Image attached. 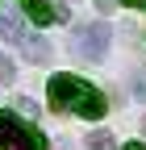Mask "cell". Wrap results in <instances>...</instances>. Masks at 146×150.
Segmentation results:
<instances>
[{"mask_svg":"<svg viewBox=\"0 0 146 150\" xmlns=\"http://www.w3.org/2000/svg\"><path fill=\"white\" fill-rule=\"evenodd\" d=\"M0 150H42V138L29 125H21V117L0 112Z\"/></svg>","mask_w":146,"mask_h":150,"instance_id":"obj_3","label":"cell"},{"mask_svg":"<svg viewBox=\"0 0 146 150\" xmlns=\"http://www.w3.org/2000/svg\"><path fill=\"white\" fill-rule=\"evenodd\" d=\"M50 108L96 121V117H104V96L92 83L75 79V75H54V79H50Z\"/></svg>","mask_w":146,"mask_h":150,"instance_id":"obj_1","label":"cell"},{"mask_svg":"<svg viewBox=\"0 0 146 150\" xmlns=\"http://www.w3.org/2000/svg\"><path fill=\"white\" fill-rule=\"evenodd\" d=\"M142 129H146V121H142Z\"/></svg>","mask_w":146,"mask_h":150,"instance_id":"obj_13","label":"cell"},{"mask_svg":"<svg viewBox=\"0 0 146 150\" xmlns=\"http://www.w3.org/2000/svg\"><path fill=\"white\" fill-rule=\"evenodd\" d=\"M88 150H117V142H113V134H104V129H96V134L88 138Z\"/></svg>","mask_w":146,"mask_h":150,"instance_id":"obj_7","label":"cell"},{"mask_svg":"<svg viewBox=\"0 0 146 150\" xmlns=\"http://www.w3.org/2000/svg\"><path fill=\"white\" fill-rule=\"evenodd\" d=\"M121 150H146V146L142 142H130V146H121Z\"/></svg>","mask_w":146,"mask_h":150,"instance_id":"obj_11","label":"cell"},{"mask_svg":"<svg viewBox=\"0 0 146 150\" xmlns=\"http://www.w3.org/2000/svg\"><path fill=\"white\" fill-rule=\"evenodd\" d=\"M0 79H4V83L13 79V59H9V54H0Z\"/></svg>","mask_w":146,"mask_h":150,"instance_id":"obj_8","label":"cell"},{"mask_svg":"<svg viewBox=\"0 0 146 150\" xmlns=\"http://www.w3.org/2000/svg\"><path fill=\"white\" fill-rule=\"evenodd\" d=\"M17 50H21L29 63H50V42H46V38H33V33H29Z\"/></svg>","mask_w":146,"mask_h":150,"instance_id":"obj_5","label":"cell"},{"mask_svg":"<svg viewBox=\"0 0 146 150\" xmlns=\"http://www.w3.org/2000/svg\"><path fill=\"white\" fill-rule=\"evenodd\" d=\"M17 112H25V117H33V112H38V104H33L29 96H21V100H17Z\"/></svg>","mask_w":146,"mask_h":150,"instance_id":"obj_9","label":"cell"},{"mask_svg":"<svg viewBox=\"0 0 146 150\" xmlns=\"http://www.w3.org/2000/svg\"><path fill=\"white\" fill-rule=\"evenodd\" d=\"M108 42H113V29H108L104 21H92V25H79L75 29L71 50H75L79 59H88V63H100L104 54H108Z\"/></svg>","mask_w":146,"mask_h":150,"instance_id":"obj_2","label":"cell"},{"mask_svg":"<svg viewBox=\"0 0 146 150\" xmlns=\"http://www.w3.org/2000/svg\"><path fill=\"white\" fill-rule=\"evenodd\" d=\"M125 4H130V8H142V4H146V0H125Z\"/></svg>","mask_w":146,"mask_h":150,"instance_id":"obj_12","label":"cell"},{"mask_svg":"<svg viewBox=\"0 0 146 150\" xmlns=\"http://www.w3.org/2000/svg\"><path fill=\"white\" fill-rule=\"evenodd\" d=\"M0 33H4V42H13V46H21L25 38H29V29H25L21 17H17V8H4V13H0Z\"/></svg>","mask_w":146,"mask_h":150,"instance_id":"obj_4","label":"cell"},{"mask_svg":"<svg viewBox=\"0 0 146 150\" xmlns=\"http://www.w3.org/2000/svg\"><path fill=\"white\" fill-rule=\"evenodd\" d=\"M25 13H29V21H38V25H50L54 21V4H46V0H21Z\"/></svg>","mask_w":146,"mask_h":150,"instance_id":"obj_6","label":"cell"},{"mask_svg":"<svg viewBox=\"0 0 146 150\" xmlns=\"http://www.w3.org/2000/svg\"><path fill=\"white\" fill-rule=\"evenodd\" d=\"M113 4H117V0H96V8H100V13H113Z\"/></svg>","mask_w":146,"mask_h":150,"instance_id":"obj_10","label":"cell"}]
</instances>
